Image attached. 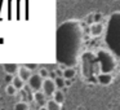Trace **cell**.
Masks as SVG:
<instances>
[{"mask_svg":"<svg viewBox=\"0 0 120 110\" xmlns=\"http://www.w3.org/2000/svg\"><path fill=\"white\" fill-rule=\"evenodd\" d=\"M30 107V105L27 104L26 101H21V102H18V104L16 105V109L17 110H27Z\"/></svg>","mask_w":120,"mask_h":110,"instance_id":"2e32d148","label":"cell"},{"mask_svg":"<svg viewBox=\"0 0 120 110\" xmlns=\"http://www.w3.org/2000/svg\"><path fill=\"white\" fill-rule=\"evenodd\" d=\"M27 69H30V70H35V69H38V63H27V65H25Z\"/></svg>","mask_w":120,"mask_h":110,"instance_id":"d6986e66","label":"cell"},{"mask_svg":"<svg viewBox=\"0 0 120 110\" xmlns=\"http://www.w3.org/2000/svg\"><path fill=\"white\" fill-rule=\"evenodd\" d=\"M32 101H35V104H36L39 107H43V106H45V104H47L48 97L44 94L43 91L38 89V91H35V93L32 94Z\"/></svg>","mask_w":120,"mask_h":110,"instance_id":"8992f818","label":"cell"},{"mask_svg":"<svg viewBox=\"0 0 120 110\" xmlns=\"http://www.w3.org/2000/svg\"><path fill=\"white\" fill-rule=\"evenodd\" d=\"M75 70H74L72 67H66L65 70L62 71V76L65 79H72L74 76H75Z\"/></svg>","mask_w":120,"mask_h":110,"instance_id":"5bb4252c","label":"cell"},{"mask_svg":"<svg viewBox=\"0 0 120 110\" xmlns=\"http://www.w3.org/2000/svg\"><path fill=\"white\" fill-rule=\"evenodd\" d=\"M106 44L110 47L112 55L120 56V13L115 12L109 20L106 31Z\"/></svg>","mask_w":120,"mask_h":110,"instance_id":"7a4b0ae2","label":"cell"},{"mask_svg":"<svg viewBox=\"0 0 120 110\" xmlns=\"http://www.w3.org/2000/svg\"><path fill=\"white\" fill-rule=\"evenodd\" d=\"M12 86L14 87V88L17 89V91H19V89H22L23 88V86H25V80H22L19 76H17V78H13L12 79Z\"/></svg>","mask_w":120,"mask_h":110,"instance_id":"8fae6325","label":"cell"},{"mask_svg":"<svg viewBox=\"0 0 120 110\" xmlns=\"http://www.w3.org/2000/svg\"><path fill=\"white\" fill-rule=\"evenodd\" d=\"M45 105H47L48 110H60L61 109V104L57 102L56 100H49V101H47Z\"/></svg>","mask_w":120,"mask_h":110,"instance_id":"4fadbf2b","label":"cell"},{"mask_svg":"<svg viewBox=\"0 0 120 110\" xmlns=\"http://www.w3.org/2000/svg\"><path fill=\"white\" fill-rule=\"evenodd\" d=\"M41 89H43V92H44V94H45L47 97L52 96L53 92L56 91V86H54V82H53V79L45 78V80H43Z\"/></svg>","mask_w":120,"mask_h":110,"instance_id":"277c9868","label":"cell"},{"mask_svg":"<svg viewBox=\"0 0 120 110\" xmlns=\"http://www.w3.org/2000/svg\"><path fill=\"white\" fill-rule=\"evenodd\" d=\"M53 82H54L56 88H58V89H62L63 87L66 86V82H65V78H63V76H56V78L53 79Z\"/></svg>","mask_w":120,"mask_h":110,"instance_id":"9a60e30c","label":"cell"},{"mask_svg":"<svg viewBox=\"0 0 120 110\" xmlns=\"http://www.w3.org/2000/svg\"><path fill=\"white\" fill-rule=\"evenodd\" d=\"M39 75L41 76L43 79L48 78V76H49V70H48V69H40V74H39Z\"/></svg>","mask_w":120,"mask_h":110,"instance_id":"ac0fdd59","label":"cell"},{"mask_svg":"<svg viewBox=\"0 0 120 110\" xmlns=\"http://www.w3.org/2000/svg\"><path fill=\"white\" fill-rule=\"evenodd\" d=\"M96 61L99 66L101 73H112L116 67V60L111 52L106 49H99L96 55Z\"/></svg>","mask_w":120,"mask_h":110,"instance_id":"3957f363","label":"cell"},{"mask_svg":"<svg viewBox=\"0 0 120 110\" xmlns=\"http://www.w3.org/2000/svg\"><path fill=\"white\" fill-rule=\"evenodd\" d=\"M83 45V27L76 20L65 21L56 31V58L65 67H74Z\"/></svg>","mask_w":120,"mask_h":110,"instance_id":"6da1fadb","label":"cell"},{"mask_svg":"<svg viewBox=\"0 0 120 110\" xmlns=\"http://www.w3.org/2000/svg\"><path fill=\"white\" fill-rule=\"evenodd\" d=\"M97 80L102 86H109L112 82V75H111V73H101L97 76Z\"/></svg>","mask_w":120,"mask_h":110,"instance_id":"52a82bcc","label":"cell"},{"mask_svg":"<svg viewBox=\"0 0 120 110\" xmlns=\"http://www.w3.org/2000/svg\"><path fill=\"white\" fill-rule=\"evenodd\" d=\"M19 66L17 65V63H5L4 65V69H5L7 74H9V75H13V74L17 73V70H18Z\"/></svg>","mask_w":120,"mask_h":110,"instance_id":"30bf717a","label":"cell"},{"mask_svg":"<svg viewBox=\"0 0 120 110\" xmlns=\"http://www.w3.org/2000/svg\"><path fill=\"white\" fill-rule=\"evenodd\" d=\"M90 32H92L93 36H99V35L103 32V26H102V24L94 22V24L90 26Z\"/></svg>","mask_w":120,"mask_h":110,"instance_id":"ba28073f","label":"cell"},{"mask_svg":"<svg viewBox=\"0 0 120 110\" xmlns=\"http://www.w3.org/2000/svg\"><path fill=\"white\" fill-rule=\"evenodd\" d=\"M29 80V86L31 89L34 91H38V89H41V84H43V80L44 79L39 75V74H32L30 75V78L27 79Z\"/></svg>","mask_w":120,"mask_h":110,"instance_id":"5b68a950","label":"cell"},{"mask_svg":"<svg viewBox=\"0 0 120 110\" xmlns=\"http://www.w3.org/2000/svg\"><path fill=\"white\" fill-rule=\"evenodd\" d=\"M53 100H56L57 102H60V104H62L63 101H65V96H63V92L61 91V89H57L56 88V91L53 92Z\"/></svg>","mask_w":120,"mask_h":110,"instance_id":"7c38bea8","label":"cell"},{"mask_svg":"<svg viewBox=\"0 0 120 110\" xmlns=\"http://www.w3.org/2000/svg\"><path fill=\"white\" fill-rule=\"evenodd\" d=\"M16 92H17V89L14 88L12 84H9L8 87H7V93L8 94H11V96H13V94H16Z\"/></svg>","mask_w":120,"mask_h":110,"instance_id":"e0dca14e","label":"cell"},{"mask_svg":"<svg viewBox=\"0 0 120 110\" xmlns=\"http://www.w3.org/2000/svg\"><path fill=\"white\" fill-rule=\"evenodd\" d=\"M18 73H19V78H21L22 80H27V79L30 78V75H31L30 69H27L26 66H21V67H18Z\"/></svg>","mask_w":120,"mask_h":110,"instance_id":"9c48e42d","label":"cell"},{"mask_svg":"<svg viewBox=\"0 0 120 110\" xmlns=\"http://www.w3.org/2000/svg\"><path fill=\"white\" fill-rule=\"evenodd\" d=\"M54 73H56V75H57V76H62V70H60V69H56Z\"/></svg>","mask_w":120,"mask_h":110,"instance_id":"ffe728a7","label":"cell"}]
</instances>
